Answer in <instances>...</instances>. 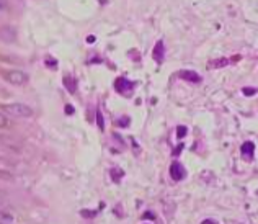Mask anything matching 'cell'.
<instances>
[{
    "instance_id": "6da1fadb",
    "label": "cell",
    "mask_w": 258,
    "mask_h": 224,
    "mask_svg": "<svg viewBox=\"0 0 258 224\" xmlns=\"http://www.w3.org/2000/svg\"><path fill=\"white\" fill-rule=\"evenodd\" d=\"M3 113L13 115V116H20V118H30L33 116V108H30L25 103H10V105H3L2 106Z\"/></svg>"
},
{
    "instance_id": "7a4b0ae2",
    "label": "cell",
    "mask_w": 258,
    "mask_h": 224,
    "mask_svg": "<svg viewBox=\"0 0 258 224\" xmlns=\"http://www.w3.org/2000/svg\"><path fill=\"white\" fill-rule=\"evenodd\" d=\"M3 79L11 85H23L28 80V75L21 70H8V72H3Z\"/></svg>"
},
{
    "instance_id": "3957f363",
    "label": "cell",
    "mask_w": 258,
    "mask_h": 224,
    "mask_svg": "<svg viewBox=\"0 0 258 224\" xmlns=\"http://www.w3.org/2000/svg\"><path fill=\"white\" fill-rule=\"evenodd\" d=\"M114 87H116V92H119V93H123V95H131L134 83L129 82L127 79H124V77H118V79H116V82H114Z\"/></svg>"
},
{
    "instance_id": "277c9868",
    "label": "cell",
    "mask_w": 258,
    "mask_h": 224,
    "mask_svg": "<svg viewBox=\"0 0 258 224\" xmlns=\"http://www.w3.org/2000/svg\"><path fill=\"white\" fill-rule=\"evenodd\" d=\"M170 175H172V178L173 180H183L185 177H186V172H185V169H183V165H181L180 162H173L172 165H170Z\"/></svg>"
},
{
    "instance_id": "5b68a950",
    "label": "cell",
    "mask_w": 258,
    "mask_h": 224,
    "mask_svg": "<svg viewBox=\"0 0 258 224\" xmlns=\"http://www.w3.org/2000/svg\"><path fill=\"white\" fill-rule=\"evenodd\" d=\"M163 57H165V49H163V41H157L155 43V47L152 51V59L157 62V64H162L163 62Z\"/></svg>"
},
{
    "instance_id": "8992f818",
    "label": "cell",
    "mask_w": 258,
    "mask_h": 224,
    "mask_svg": "<svg viewBox=\"0 0 258 224\" xmlns=\"http://www.w3.org/2000/svg\"><path fill=\"white\" fill-rule=\"evenodd\" d=\"M178 77L185 79V80H188V82H195V83L201 82V77L196 74V72H193V70H180L178 72Z\"/></svg>"
},
{
    "instance_id": "52a82bcc",
    "label": "cell",
    "mask_w": 258,
    "mask_h": 224,
    "mask_svg": "<svg viewBox=\"0 0 258 224\" xmlns=\"http://www.w3.org/2000/svg\"><path fill=\"white\" fill-rule=\"evenodd\" d=\"M240 151H242V154H243L247 159H252L253 157V152H255V144H253L252 141H247V142L242 144Z\"/></svg>"
},
{
    "instance_id": "ba28073f",
    "label": "cell",
    "mask_w": 258,
    "mask_h": 224,
    "mask_svg": "<svg viewBox=\"0 0 258 224\" xmlns=\"http://www.w3.org/2000/svg\"><path fill=\"white\" fill-rule=\"evenodd\" d=\"M64 85H66L69 93H75V90H77V80L72 79L70 75H66V77H64Z\"/></svg>"
},
{
    "instance_id": "9c48e42d",
    "label": "cell",
    "mask_w": 258,
    "mask_h": 224,
    "mask_svg": "<svg viewBox=\"0 0 258 224\" xmlns=\"http://www.w3.org/2000/svg\"><path fill=\"white\" fill-rule=\"evenodd\" d=\"M229 62H232L231 59L221 57V59H216V61H211V62L208 64V67H209V69H221V67H225Z\"/></svg>"
},
{
    "instance_id": "30bf717a",
    "label": "cell",
    "mask_w": 258,
    "mask_h": 224,
    "mask_svg": "<svg viewBox=\"0 0 258 224\" xmlns=\"http://www.w3.org/2000/svg\"><path fill=\"white\" fill-rule=\"evenodd\" d=\"M123 175H124V172L119 169V167H113L111 169V178H113V182H116L118 183L121 178H123Z\"/></svg>"
},
{
    "instance_id": "8fae6325",
    "label": "cell",
    "mask_w": 258,
    "mask_h": 224,
    "mask_svg": "<svg viewBox=\"0 0 258 224\" xmlns=\"http://www.w3.org/2000/svg\"><path fill=\"white\" fill-rule=\"evenodd\" d=\"M96 125H98L100 131H105V119H103V113L100 110H96Z\"/></svg>"
},
{
    "instance_id": "7c38bea8",
    "label": "cell",
    "mask_w": 258,
    "mask_h": 224,
    "mask_svg": "<svg viewBox=\"0 0 258 224\" xmlns=\"http://www.w3.org/2000/svg\"><path fill=\"white\" fill-rule=\"evenodd\" d=\"M256 89L255 87H243V89H242V93L243 95H247V97H252V95H255L256 93Z\"/></svg>"
},
{
    "instance_id": "4fadbf2b",
    "label": "cell",
    "mask_w": 258,
    "mask_h": 224,
    "mask_svg": "<svg viewBox=\"0 0 258 224\" xmlns=\"http://www.w3.org/2000/svg\"><path fill=\"white\" fill-rule=\"evenodd\" d=\"M186 133H188L186 126H178V128H176V138H178V139H183L185 136H186Z\"/></svg>"
},
{
    "instance_id": "5bb4252c",
    "label": "cell",
    "mask_w": 258,
    "mask_h": 224,
    "mask_svg": "<svg viewBox=\"0 0 258 224\" xmlns=\"http://www.w3.org/2000/svg\"><path fill=\"white\" fill-rule=\"evenodd\" d=\"M80 214H82L83 218H88V219H90V218H93V216H96V211H95V209H93V211H88V209H82V211H80Z\"/></svg>"
},
{
    "instance_id": "9a60e30c",
    "label": "cell",
    "mask_w": 258,
    "mask_h": 224,
    "mask_svg": "<svg viewBox=\"0 0 258 224\" xmlns=\"http://www.w3.org/2000/svg\"><path fill=\"white\" fill-rule=\"evenodd\" d=\"M44 64H46V66H49V67H56V66H57V62H56V59H52L51 56H47V57L44 59Z\"/></svg>"
},
{
    "instance_id": "2e32d148",
    "label": "cell",
    "mask_w": 258,
    "mask_h": 224,
    "mask_svg": "<svg viewBox=\"0 0 258 224\" xmlns=\"http://www.w3.org/2000/svg\"><path fill=\"white\" fill-rule=\"evenodd\" d=\"M118 125H119V126H123V128H126V126L129 125V118H127V116L119 118V119H118Z\"/></svg>"
},
{
    "instance_id": "e0dca14e",
    "label": "cell",
    "mask_w": 258,
    "mask_h": 224,
    "mask_svg": "<svg viewBox=\"0 0 258 224\" xmlns=\"http://www.w3.org/2000/svg\"><path fill=\"white\" fill-rule=\"evenodd\" d=\"M142 219H150V221H152V219H155V214L150 213V211H146V213L142 214Z\"/></svg>"
},
{
    "instance_id": "ac0fdd59",
    "label": "cell",
    "mask_w": 258,
    "mask_h": 224,
    "mask_svg": "<svg viewBox=\"0 0 258 224\" xmlns=\"http://www.w3.org/2000/svg\"><path fill=\"white\" fill-rule=\"evenodd\" d=\"M74 113V106L72 105H66V115H72Z\"/></svg>"
},
{
    "instance_id": "d6986e66",
    "label": "cell",
    "mask_w": 258,
    "mask_h": 224,
    "mask_svg": "<svg viewBox=\"0 0 258 224\" xmlns=\"http://www.w3.org/2000/svg\"><path fill=\"white\" fill-rule=\"evenodd\" d=\"M201 224H217V222L214 221V219H204V221L201 222Z\"/></svg>"
},
{
    "instance_id": "ffe728a7",
    "label": "cell",
    "mask_w": 258,
    "mask_h": 224,
    "mask_svg": "<svg viewBox=\"0 0 258 224\" xmlns=\"http://www.w3.org/2000/svg\"><path fill=\"white\" fill-rule=\"evenodd\" d=\"M181 149H183V146H181V144H180V146H178V149H175V151H173V155H178Z\"/></svg>"
},
{
    "instance_id": "44dd1931",
    "label": "cell",
    "mask_w": 258,
    "mask_h": 224,
    "mask_svg": "<svg viewBox=\"0 0 258 224\" xmlns=\"http://www.w3.org/2000/svg\"><path fill=\"white\" fill-rule=\"evenodd\" d=\"M87 41H88V43H93V41H95V36H88Z\"/></svg>"
}]
</instances>
